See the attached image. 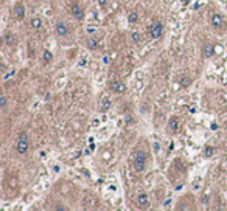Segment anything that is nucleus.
<instances>
[{"label": "nucleus", "instance_id": "obj_1", "mask_svg": "<svg viewBox=\"0 0 227 211\" xmlns=\"http://www.w3.org/2000/svg\"><path fill=\"white\" fill-rule=\"evenodd\" d=\"M148 154L145 151H137L135 152V160H134V169L137 172H142L145 169V163H146Z\"/></svg>", "mask_w": 227, "mask_h": 211}, {"label": "nucleus", "instance_id": "obj_2", "mask_svg": "<svg viewBox=\"0 0 227 211\" xmlns=\"http://www.w3.org/2000/svg\"><path fill=\"white\" fill-rule=\"evenodd\" d=\"M210 25H212L215 30H219V31H221V30H224L226 26H227V22H226V19H224L221 14L215 12V14L210 16Z\"/></svg>", "mask_w": 227, "mask_h": 211}, {"label": "nucleus", "instance_id": "obj_3", "mask_svg": "<svg viewBox=\"0 0 227 211\" xmlns=\"http://www.w3.org/2000/svg\"><path fill=\"white\" fill-rule=\"evenodd\" d=\"M17 152L19 154H26L28 152V135L22 132L19 135V141H17Z\"/></svg>", "mask_w": 227, "mask_h": 211}, {"label": "nucleus", "instance_id": "obj_4", "mask_svg": "<svg viewBox=\"0 0 227 211\" xmlns=\"http://www.w3.org/2000/svg\"><path fill=\"white\" fill-rule=\"evenodd\" d=\"M149 34H151L152 39L162 37V34H163V24L162 22H159V20L154 22V24L151 25V28H149Z\"/></svg>", "mask_w": 227, "mask_h": 211}, {"label": "nucleus", "instance_id": "obj_5", "mask_svg": "<svg viewBox=\"0 0 227 211\" xmlns=\"http://www.w3.org/2000/svg\"><path fill=\"white\" fill-rule=\"evenodd\" d=\"M109 87H111V90L115 92V93H125L126 92V86L123 82H120V81H117V79L111 81V82H109Z\"/></svg>", "mask_w": 227, "mask_h": 211}, {"label": "nucleus", "instance_id": "obj_6", "mask_svg": "<svg viewBox=\"0 0 227 211\" xmlns=\"http://www.w3.org/2000/svg\"><path fill=\"white\" fill-rule=\"evenodd\" d=\"M70 11H72V14H73L78 20H83L84 19V11H83V8H81L79 3H72Z\"/></svg>", "mask_w": 227, "mask_h": 211}, {"label": "nucleus", "instance_id": "obj_7", "mask_svg": "<svg viewBox=\"0 0 227 211\" xmlns=\"http://www.w3.org/2000/svg\"><path fill=\"white\" fill-rule=\"evenodd\" d=\"M215 55V45L212 42H205L202 45V56L204 57H212Z\"/></svg>", "mask_w": 227, "mask_h": 211}, {"label": "nucleus", "instance_id": "obj_8", "mask_svg": "<svg viewBox=\"0 0 227 211\" xmlns=\"http://www.w3.org/2000/svg\"><path fill=\"white\" fill-rule=\"evenodd\" d=\"M56 34L59 36V37H64V36L69 34V26L64 22H58L56 24Z\"/></svg>", "mask_w": 227, "mask_h": 211}, {"label": "nucleus", "instance_id": "obj_9", "mask_svg": "<svg viewBox=\"0 0 227 211\" xmlns=\"http://www.w3.org/2000/svg\"><path fill=\"white\" fill-rule=\"evenodd\" d=\"M137 203H139V206H142V208H146L149 205V197L145 194V192H142V194L137 196Z\"/></svg>", "mask_w": 227, "mask_h": 211}, {"label": "nucleus", "instance_id": "obj_10", "mask_svg": "<svg viewBox=\"0 0 227 211\" xmlns=\"http://www.w3.org/2000/svg\"><path fill=\"white\" fill-rule=\"evenodd\" d=\"M14 14H16L17 19H24V17H25V5L17 3L16 8H14Z\"/></svg>", "mask_w": 227, "mask_h": 211}, {"label": "nucleus", "instance_id": "obj_11", "mask_svg": "<svg viewBox=\"0 0 227 211\" xmlns=\"http://www.w3.org/2000/svg\"><path fill=\"white\" fill-rule=\"evenodd\" d=\"M86 45H87V48H90V50H97L100 47V40L97 37H90V39H87Z\"/></svg>", "mask_w": 227, "mask_h": 211}, {"label": "nucleus", "instance_id": "obj_12", "mask_svg": "<svg viewBox=\"0 0 227 211\" xmlns=\"http://www.w3.org/2000/svg\"><path fill=\"white\" fill-rule=\"evenodd\" d=\"M178 127H179V121H178V118L173 116V118L170 120V123H168V129H170V132H176Z\"/></svg>", "mask_w": 227, "mask_h": 211}, {"label": "nucleus", "instance_id": "obj_13", "mask_svg": "<svg viewBox=\"0 0 227 211\" xmlns=\"http://www.w3.org/2000/svg\"><path fill=\"white\" fill-rule=\"evenodd\" d=\"M3 40H5L6 45H14V44H16V36L13 34V33H6V34H5V39H3Z\"/></svg>", "mask_w": 227, "mask_h": 211}, {"label": "nucleus", "instance_id": "obj_14", "mask_svg": "<svg viewBox=\"0 0 227 211\" xmlns=\"http://www.w3.org/2000/svg\"><path fill=\"white\" fill-rule=\"evenodd\" d=\"M31 26H33L34 30H39L40 26H42V19H40V17H33V19H31Z\"/></svg>", "mask_w": 227, "mask_h": 211}, {"label": "nucleus", "instance_id": "obj_15", "mask_svg": "<svg viewBox=\"0 0 227 211\" xmlns=\"http://www.w3.org/2000/svg\"><path fill=\"white\" fill-rule=\"evenodd\" d=\"M128 20H129V24H137L139 22V14L135 11L132 12H129V16H128Z\"/></svg>", "mask_w": 227, "mask_h": 211}, {"label": "nucleus", "instance_id": "obj_16", "mask_svg": "<svg viewBox=\"0 0 227 211\" xmlns=\"http://www.w3.org/2000/svg\"><path fill=\"white\" fill-rule=\"evenodd\" d=\"M111 104H112V102H111V100H107V98H106V100H104V101L101 102V112H106V110H109V109H111Z\"/></svg>", "mask_w": 227, "mask_h": 211}, {"label": "nucleus", "instance_id": "obj_17", "mask_svg": "<svg viewBox=\"0 0 227 211\" xmlns=\"http://www.w3.org/2000/svg\"><path fill=\"white\" fill-rule=\"evenodd\" d=\"M179 82H180V86H182V87H187V86H190V82H191V81H190L188 76H182Z\"/></svg>", "mask_w": 227, "mask_h": 211}, {"label": "nucleus", "instance_id": "obj_18", "mask_svg": "<svg viewBox=\"0 0 227 211\" xmlns=\"http://www.w3.org/2000/svg\"><path fill=\"white\" fill-rule=\"evenodd\" d=\"M42 56H44V61H45V62H52V61H53V55H52L48 50H45Z\"/></svg>", "mask_w": 227, "mask_h": 211}, {"label": "nucleus", "instance_id": "obj_19", "mask_svg": "<svg viewBox=\"0 0 227 211\" xmlns=\"http://www.w3.org/2000/svg\"><path fill=\"white\" fill-rule=\"evenodd\" d=\"M213 154H215V147H210V146H207L205 149H204V155H205V157H212Z\"/></svg>", "mask_w": 227, "mask_h": 211}, {"label": "nucleus", "instance_id": "obj_20", "mask_svg": "<svg viewBox=\"0 0 227 211\" xmlns=\"http://www.w3.org/2000/svg\"><path fill=\"white\" fill-rule=\"evenodd\" d=\"M140 40H142V36H140L137 31H134V33H132V42L134 44H139Z\"/></svg>", "mask_w": 227, "mask_h": 211}, {"label": "nucleus", "instance_id": "obj_21", "mask_svg": "<svg viewBox=\"0 0 227 211\" xmlns=\"http://www.w3.org/2000/svg\"><path fill=\"white\" fill-rule=\"evenodd\" d=\"M6 106H8L6 96H0V107H2V109H6Z\"/></svg>", "mask_w": 227, "mask_h": 211}, {"label": "nucleus", "instance_id": "obj_22", "mask_svg": "<svg viewBox=\"0 0 227 211\" xmlns=\"http://www.w3.org/2000/svg\"><path fill=\"white\" fill-rule=\"evenodd\" d=\"M100 6H106V0H98Z\"/></svg>", "mask_w": 227, "mask_h": 211}, {"label": "nucleus", "instance_id": "obj_23", "mask_svg": "<svg viewBox=\"0 0 227 211\" xmlns=\"http://www.w3.org/2000/svg\"><path fill=\"white\" fill-rule=\"evenodd\" d=\"M182 3H184V5H188V3H190V0H182Z\"/></svg>", "mask_w": 227, "mask_h": 211}, {"label": "nucleus", "instance_id": "obj_24", "mask_svg": "<svg viewBox=\"0 0 227 211\" xmlns=\"http://www.w3.org/2000/svg\"><path fill=\"white\" fill-rule=\"evenodd\" d=\"M90 2H92V0H90Z\"/></svg>", "mask_w": 227, "mask_h": 211}]
</instances>
